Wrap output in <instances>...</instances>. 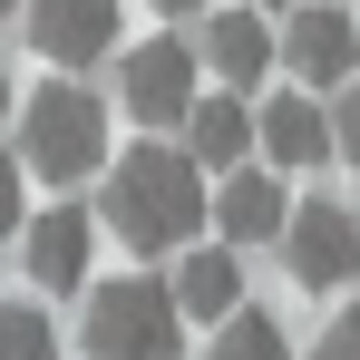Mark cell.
Segmentation results:
<instances>
[{
  "label": "cell",
  "mask_w": 360,
  "mask_h": 360,
  "mask_svg": "<svg viewBox=\"0 0 360 360\" xmlns=\"http://www.w3.org/2000/svg\"><path fill=\"white\" fill-rule=\"evenodd\" d=\"M311 360H360V311H331L321 341H311Z\"/></svg>",
  "instance_id": "2e32d148"
},
{
  "label": "cell",
  "mask_w": 360,
  "mask_h": 360,
  "mask_svg": "<svg viewBox=\"0 0 360 360\" xmlns=\"http://www.w3.org/2000/svg\"><path fill=\"white\" fill-rule=\"evenodd\" d=\"M283 273H292L302 292H341L360 273V224L341 195H311V205H292V224H283Z\"/></svg>",
  "instance_id": "5b68a950"
},
{
  "label": "cell",
  "mask_w": 360,
  "mask_h": 360,
  "mask_svg": "<svg viewBox=\"0 0 360 360\" xmlns=\"http://www.w3.org/2000/svg\"><path fill=\"white\" fill-rule=\"evenodd\" d=\"M0 127H20V98H10V68H0Z\"/></svg>",
  "instance_id": "d6986e66"
},
{
  "label": "cell",
  "mask_w": 360,
  "mask_h": 360,
  "mask_svg": "<svg viewBox=\"0 0 360 360\" xmlns=\"http://www.w3.org/2000/svg\"><path fill=\"white\" fill-rule=\"evenodd\" d=\"M88 243H98V224H88L78 205L39 214V224H30V283H39V292H78V283H88Z\"/></svg>",
  "instance_id": "8fae6325"
},
{
  "label": "cell",
  "mask_w": 360,
  "mask_h": 360,
  "mask_svg": "<svg viewBox=\"0 0 360 360\" xmlns=\"http://www.w3.org/2000/svg\"><path fill=\"white\" fill-rule=\"evenodd\" d=\"M30 39L59 68H88V59H108V39H117V0H30Z\"/></svg>",
  "instance_id": "ba28073f"
},
{
  "label": "cell",
  "mask_w": 360,
  "mask_h": 360,
  "mask_svg": "<svg viewBox=\"0 0 360 360\" xmlns=\"http://www.w3.org/2000/svg\"><path fill=\"white\" fill-rule=\"evenodd\" d=\"M263 10H302V0H263Z\"/></svg>",
  "instance_id": "44dd1931"
},
{
  "label": "cell",
  "mask_w": 360,
  "mask_h": 360,
  "mask_svg": "<svg viewBox=\"0 0 360 360\" xmlns=\"http://www.w3.org/2000/svg\"><path fill=\"white\" fill-rule=\"evenodd\" d=\"M176 302H185V321H234L243 311V263L224 253V243H214V253H185Z\"/></svg>",
  "instance_id": "4fadbf2b"
},
{
  "label": "cell",
  "mask_w": 360,
  "mask_h": 360,
  "mask_svg": "<svg viewBox=\"0 0 360 360\" xmlns=\"http://www.w3.org/2000/svg\"><path fill=\"white\" fill-rule=\"evenodd\" d=\"M156 10H166V20H195V10H205V0H156Z\"/></svg>",
  "instance_id": "ffe728a7"
},
{
  "label": "cell",
  "mask_w": 360,
  "mask_h": 360,
  "mask_svg": "<svg viewBox=\"0 0 360 360\" xmlns=\"http://www.w3.org/2000/svg\"><path fill=\"white\" fill-rule=\"evenodd\" d=\"M195 68H205V49L195 39H136L117 59V98H127V117L136 127H185L195 117Z\"/></svg>",
  "instance_id": "277c9868"
},
{
  "label": "cell",
  "mask_w": 360,
  "mask_h": 360,
  "mask_svg": "<svg viewBox=\"0 0 360 360\" xmlns=\"http://www.w3.org/2000/svg\"><path fill=\"white\" fill-rule=\"evenodd\" d=\"M10 10H20V0H0V20H10Z\"/></svg>",
  "instance_id": "7402d4cb"
},
{
  "label": "cell",
  "mask_w": 360,
  "mask_h": 360,
  "mask_svg": "<svg viewBox=\"0 0 360 360\" xmlns=\"http://www.w3.org/2000/svg\"><path fill=\"white\" fill-rule=\"evenodd\" d=\"M214 360H292V341L273 311H234V321H214Z\"/></svg>",
  "instance_id": "5bb4252c"
},
{
  "label": "cell",
  "mask_w": 360,
  "mask_h": 360,
  "mask_svg": "<svg viewBox=\"0 0 360 360\" xmlns=\"http://www.w3.org/2000/svg\"><path fill=\"white\" fill-rule=\"evenodd\" d=\"M283 224H292V195L273 176V156L263 166H234L224 195H214V234L224 243H283Z\"/></svg>",
  "instance_id": "52a82bcc"
},
{
  "label": "cell",
  "mask_w": 360,
  "mask_h": 360,
  "mask_svg": "<svg viewBox=\"0 0 360 360\" xmlns=\"http://www.w3.org/2000/svg\"><path fill=\"white\" fill-rule=\"evenodd\" d=\"M195 49H205V68H214V78H224V88H253V78H263V68L283 59V39H273V30H263V0H253V10H214V20H205V39H195Z\"/></svg>",
  "instance_id": "9c48e42d"
},
{
  "label": "cell",
  "mask_w": 360,
  "mask_h": 360,
  "mask_svg": "<svg viewBox=\"0 0 360 360\" xmlns=\"http://www.w3.org/2000/svg\"><path fill=\"white\" fill-rule=\"evenodd\" d=\"M20 234V166H10V156H0V243Z\"/></svg>",
  "instance_id": "e0dca14e"
},
{
  "label": "cell",
  "mask_w": 360,
  "mask_h": 360,
  "mask_svg": "<svg viewBox=\"0 0 360 360\" xmlns=\"http://www.w3.org/2000/svg\"><path fill=\"white\" fill-rule=\"evenodd\" d=\"M20 166L49 185H78L108 166V108L78 88V78H49V88H30V108H20Z\"/></svg>",
  "instance_id": "7a4b0ae2"
},
{
  "label": "cell",
  "mask_w": 360,
  "mask_h": 360,
  "mask_svg": "<svg viewBox=\"0 0 360 360\" xmlns=\"http://www.w3.org/2000/svg\"><path fill=\"white\" fill-rule=\"evenodd\" d=\"M253 146H263V117H243V98H195V117H185V156H195L205 176L253 166Z\"/></svg>",
  "instance_id": "30bf717a"
},
{
  "label": "cell",
  "mask_w": 360,
  "mask_h": 360,
  "mask_svg": "<svg viewBox=\"0 0 360 360\" xmlns=\"http://www.w3.org/2000/svg\"><path fill=\"white\" fill-rule=\"evenodd\" d=\"M283 59H292L302 88H351L360 78V20L331 10V0H302L292 30H283Z\"/></svg>",
  "instance_id": "8992f818"
},
{
  "label": "cell",
  "mask_w": 360,
  "mask_h": 360,
  "mask_svg": "<svg viewBox=\"0 0 360 360\" xmlns=\"http://www.w3.org/2000/svg\"><path fill=\"white\" fill-rule=\"evenodd\" d=\"M341 156H351V166H360V78H351V88H341Z\"/></svg>",
  "instance_id": "ac0fdd59"
},
{
  "label": "cell",
  "mask_w": 360,
  "mask_h": 360,
  "mask_svg": "<svg viewBox=\"0 0 360 360\" xmlns=\"http://www.w3.org/2000/svg\"><path fill=\"white\" fill-rule=\"evenodd\" d=\"M0 360H59V331H49V311H30V302H0Z\"/></svg>",
  "instance_id": "9a60e30c"
},
{
  "label": "cell",
  "mask_w": 360,
  "mask_h": 360,
  "mask_svg": "<svg viewBox=\"0 0 360 360\" xmlns=\"http://www.w3.org/2000/svg\"><path fill=\"white\" fill-rule=\"evenodd\" d=\"M205 214H214V195H205V166L185 146H127L108 166V234L136 253H176Z\"/></svg>",
  "instance_id": "6da1fadb"
},
{
  "label": "cell",
  "mask_w": 360,
  "mask_h": 360,
  "mask_svg": "<svg viewBox=\"0 0 360 360\" xmlns=\"http://www.w3.org/2000/svg\"><path fill=\"white\" fill-rule=\"evenodd\" d=\"M341 146V127L321 117L311 98H263V156L283 166V176H302V166H321Z\"/></svg>",
  "instance_id": "7c38bea8"
},
{
  "label": "cell",
  "mask_w": 360,
  "mask_h": 360,
  "mask_svg": "<svg viewBox=\"0 0 360 360\" xmlns=\"http://www.w3.org/2000/svg\"><path fill=\"white\" fill-rule=\"evenodd\" d=\"M88 360H176L185 341V302L176 283H108V292H88Z\"/></svg>",
  "instance_id": "3957f363"
}]
</instances>
